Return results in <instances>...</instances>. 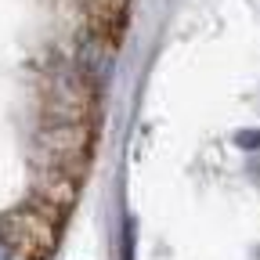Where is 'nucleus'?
<instances>
[{
  "mask_svg": "<svg viewBox=\"0 0 260 260\" xmlns=\"http://www.w3.org/2000/svg\"><path fill=\"white\" fill-rule=\"evenodd\" d=\"M0 239L18 260H47L54 253V224L37 210H18L0 217Z\"/></svg>",
  "mask_w": 260,
  "mask_h": 260,
  "instance_id": "obj_1",
  "label": "nucleus"
},
{
  "mask_svg": "<svg viewBox=\"0 0 260 260\" xmlns=\"http://www.w3.org/2000/svg\"><path fill=\"white\" fill-rule=\"evenodd\" d=\"M235 141H239L242 148H260V130H242Z\"/></svg>",
  "mask_w": 260,
  "mask_h": 260,
  "instance_id": "obj_2",
  "label": "nucleus"
},
{
  "mask_svg": "<svg viewBox=\"0 0 260 260\" xmlns=\"http://www.w3.org/2000/svg\"><path fill=\"white\" fill-rule=\"evenodd\" d=\"M0 260H15V253H11V246L0 239Z\"/></svg>",
  "mask_w": 260,
  "mask_h": 260,
  "instance_id": "obj_3",
  "label": "nucleus"
}]
</instances>
